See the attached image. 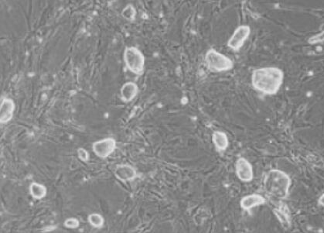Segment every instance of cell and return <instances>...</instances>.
<instances>
[{"instance_id":"9","label":"cell","mask_w":324,"mask_h":233,"mask_svg":"<svg viewBox=\"0 0 324 233\" xmlns=\"http://www.w3.org/2000/svg\"><path fill=\"white\" fill-rule=\"evenodd\" d=\"M273 212L279 222L286 229L290 227L292 225V217H291L290 210L286 204L280 203L273 209Z\"/></svg>"},{"instance_id":"4","label":"cell","mask_w":324,"mask_h":233,"mask_svg":"<svg viewBox=\"0 0 324 233\" xmlns=\"http://www.w3.org/2000/svg\"><path fill=\"white\" fill-rule=\"evenodd\" d=\"M205 61L207 67L215 72H225L231 70L233 68L232 60L215 49L207 51Z\"/></svg>"},{"instance_id":"3","label":"cell","mask_w":324,"mask_h":233,"mask_svg":"<svg viewBox=\"0 0 324 233\" xmlns=\"http://www.w3.org/2000/svg\"><path fill=\"white\" fill-rule=\"evenodd\" d=\"M124 61L128 68L135 74H142L145 69V57L140 50L128 47L124 52Z\"/></svg>"},{"instance_id":"16","label":"cell","mask_w":324,"mask_h":233,"mask_svg":"<svg viewBox=\"0 0 324 233\" xmlns=\"http://www.w3.org/2000/svg\"><path fill=\"white\" fill-rule=\"evenodd\" d=\"M136 12L135 8L131 5H128L126 7L123 9L122 12V16L123 18L128 21H133L136 17Z\"/></svg>"},{"instance_id":"18","label":"cell","mask_w":324,"mask_h":233,"mask_svg":"<svg viewBox=\"0 0 324 233\" xmlns=\"http://www.w3.org/2000/svg\"><path fill=\"white\" fill-rule=\"evenodd\" d=\"M77 154H78L80 159L82 160L83 161H87L89 160V153H88L87 150H85L83 148H79L77 150Z\"/></svg>"},{"instance_id":"13","label":"cell","mask_w":324,"mask_h":233,"mask_svg":"<svg viewBox=\"0 0 324 233\" xmlns=\"http://www.w3.org/2000/svg\"><path fill=\"white\" fill-rule=\"evenodd\" d=\"M212 141L215 144V147L217 148V150H221V151L226 150L229 146V142H228L227 135L221 131H216L213 133Z\"/></svg>"},{"instance_id":"11","label":"cell","mask_w":324,"mask_h":233,"mask_svg":"<svg viewBox=\"0 0 324 233\" xmlns=\"http://www.w3.org/2000/svg\"><path fill=\"white\" fill-rule=\"evenodd\" d=\"M1 114H0V122L1 124H6L10 122L14 116L15 110V103L10 99H4L1 104Z\"/></svg>"},{"instance_id":"19","label":"cell","mask_w":324,"mask_h":233,"mask_svg":"<svg viewBox=\"0 0 324 233\" xmlns=\"http://www.w3.org/2000/svg\"><path fill=\"white\" fill-rule=\"evenodd\" d=\"M323 35H324V33L321 32L320 35H318V37H315V36H313V37L310 38V40H309V42H311L312 44H316V43H317V42H321L323 41ZM310 43V44H311Z\"/></svg>"},{"instance_id":"6","label":"cell","mask_w":324,"mask_h":233,"mask_svg":"<svg viewBox=\"0 0 324 233\" xmlns=\"http://www.w3.org/2000/svg\"><path fill=\"white\" fill-rule=\"evenodd\" d=\"M93 151L98 157L106 158L111 155L116 148V141L115 139L108 137L101 141L94 142L92 146Z\"/></svg>"},{"instance_id":"20","label":"cell","mask_w":324,"mask_h":233,"mask_svg":"<svg viewBox=\"0 0 324 233\" xmlns=\"http://www.w3.org/2000/svg\"><path fill=\"white\" fill-rule=\"evenodd\" d=\"M323 199H324V195H322V196H321V197H320V199H319V204L321 205H324V202H323Z\"/></svg>"},{"instance_id":"8","label":"cell","mask_w":324,"mask_h":233,"mask_svg":"<svg viewBox=\"0 0 324 233\" xmlns=\"http://www.w3.org/2000/svg\"><path fill=\"white\" fill-rule=\"evenodd\" d=\"M115 175L120 181L127 182L136 179L137 173L136 169L130 165L122 164L119 165L115 168Z\"/></svg>"},{"instance_id":"5","label":"cell","mask_w":324,"mask_h":233,"mask_svg":"<svg viewBox=\"0 0 324 233\" xmlns=\"http://www.w3.org/2000/svg\"><path fill=\"white\" fill-rule=\"evenodd\" d=\"M250 33V27L247 25H241L237 27L228 40V47L234 51L239 50L249 38Z\"/></svg>"},{"instance_id":"2","label":"cell","mask_w":324,"mask_h":233,"mask_svg":"<svg viewBox=\"0 0 324 233\" xmlns=\"http://www.w3.org/2000/svg\"><path fill=\"white\" fill-rule=\"evenodd\" d=\"M292 185V179L284 171L274 169L265 178V189L269 196L278 200L287 198Z\"/></svg>"},{"instance_id":"12","label":"cell","mask_w":324,"mask_h":233,"mask_svg":"<svg viewBox=\"0 0 324 233\" xmlns=\"http://www.w3.org/2000/svg\"><path fill=\"white\" fill-rule=\"evenodd\" d=\"M139 89L137 85L134 82H127L124 84L121 89V97L124 102H131L137 95Z\"/></svg>"},{"instance_id":"1","label":"cell","mask_w":324,"mask_h":233,"mask_svg":"<svg viewBox=\"0 0 324 233\" xmlns=\"http://www.w3.org/2000/svg\"><path fill=\"white\" fill-rule=\"evenodd\" d=\"M284 73L277 67L255 69L252 77L253 87L265 95H273L280 90Z\"/></svg>"},{"instance_id":"15","label":"cell","mask_w":324,"mask_h":233,"mask_svg":"<svg viewBox=\"0 0 324 233\" xmlns=\"http://www.w3.org/2000/svg\"><path fill=\"white\" fill-rule=\"evenodd\" d=\"M88 221L93 227L102 228L104 225L103 217L98 213H92V214L89 215L88 217Z\"/></svg>"},{"instance_id":"17","label":"cell","mask_w":324,"mask_h":233,"mask_svg":"<svg viewBox=\"0 0 324 233\" xmlns=\"http://www.w3.org/2000/svg\"><path fill=\"white\" fill-rule=\"evenodd\" d=\"M80 226V222L78 219L76 218H70L65 220L64 222V226L69 229H77Z\"/></svg>"},{"instance_id":"14","label":"cell","mask_w":324,"mask_h":233,"mask_svg":"<svg viewBox=\"0 0 324 233\" xmlns=\"http://www.w3.org/2000/svg\"><path fill=\"white\" fill-rule=\"evenodd\" d=\"M30 193L36 200H41L47 196V188L43 184L33 183L30 186Z\"/></svg>"},{"instance_id":"7","label":"cell","mask_w":324,"mask_h":233,"mask_svg":"<svg viewBox=\"0 0 324 233\" xmlns=\"http://www.w3.org/2000/svg\"><path fill=\"white\" fill-rule=\"evenodd\" d=\"M236 174L241 181L250 182L254 179L252 166L244 158H238L236 162Z\"/></svg>"},{"instance_id":"10","label":"cell","mask_w":324,"mask_h":233,"mask_svg":"<svg viewBox=\"0 0 324 233\" xmlns=\"http://www.w3.org/2000/svg\"><path fill=\"white\" fill-rule=\"evenodd\" d=\"M266 202V198L259 194H252L242 197L240 205L245 210H250L254 207L264 205Z\"/></svg>"}]
</instances>
